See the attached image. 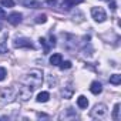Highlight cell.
Returning <instances> with one entry per match:
<instances>
[{
  "label": "cell",
  "instance_id": "6da1fadb",
  "mask_svg": "<svg viewBox=\"0 0 121 121\" xmlns=\"http://www.w3.org/2000/svg\"><path fill=\"white\" fill-rule=\"evenodd\" d=\"M43 83V71L39 70V69H34L31 70L27 76H26V80H24V86L29 87L31 91L37 90Z\"/></svg>",
  "mask_w": 121,
  "mask_h": 121
},
{
  "label": "cell",
  "instance_id": "7a4b0ae2",
  "mask_svg": "<svg viewBox=\"0 0 121 121\" xmlns=\"http://www.w3.org/2000/svg\"><path fill=\"white\" fill-rule=\"evenodd\" d=\"M14 95H16V91L12 87L0 90V103H2V104H7V103H10L14 98Z\"/></svg>",
  "mask_w": 121,
  "mask_h": 121
},
{
  "label": "cell",
  "instance_id": "3957f363",
  "mask_svg": "<svg viewBox=\"0 0 121 121\" xmlns=\"http://www.w3.org/2000/svg\"><path fill=\"white\" fill-rule=\"evenodd\" d=\"M105 115H107V105H105V104H97V105H94V108L91 110V117H93V118L103 120Z\"/></svg>",
  "mask_w": 121,
  "mask_h": 121
},
{
  "label": "cell",
  "instance_id": "277c9868",
  "mask_svg": "<svg viewBox=\"0 0 121 121\" xmlns=\"http://www.w3.org/2000/svg\"><path fill=\"white\" fill-rule=\"evenodd\" d=\"M13 47H16V48H23V47H26V48H34L31 40L27 39V37H17V39H14Z\"/></svg>",
  "mask_w": 121,
  "mask_h": 121
},
{
  "label": "cell",
  "instance_id": "5b68a950",
  "mask_svg": "<svg viewBox=\"0 0 121 121\" xmlns=\"http://www.w3.org/2000/svg\"><path fill=\"white\" fill-rule=\"evenodd\" d=\"M91 16H93V19H94L97 23H103V22L107 19L105 10H104L103 7H93V9H91Z\"/></svg>",
  "mask_w": 121,
  "mask_h": 121
},
{
  "label": "cell",
  "instance_id": "8992f818",
  "mask_svg": "<svg viewBox=\"0 0 121 121\" xmlns=\"http://www.w3.org/2000/svg\"><path fill=\"white\" fill-rule=\"evenodd\" d=\"M31 94H33V91L29 88V87H26V86H23L22 88H20V91H19V100L20 101H29L30 100V97H31Z\"/></svg>",
  "mask_w": 121,
  "mask_h": 121
},
{
  "label": "cell",
  "instance_id": "52a82bcc",
  "mask_svg": "<svg viewBox=\"0 0 121 121\" xmlns=\"http://www.w3.org/2000/svg\"><path fill=\"white\" fill-rule=\"evenodd\" d=\"M19 3L23 7H27V9H39V7H41V3L37 2V0H19Z\"/></svg>",
  "mask_w": 121,
  "mask_h": 121
},
{
  "label": "cell",
  "instance_id": "ba28073f",
  "mask_svg": "<svg viewBox=\"0 0 121 121\" xmlns=\"http://www.w3.org/2000/svg\"><path fill=\"white\" fill-rule=\"evenodd\" d=\"M22 19H23V14H22V13H19V12H14V13L9 14L7 22H9L10 24H13V26H17V24L22 22Z\"/></svg>",
  "mask_w": 121,
  "mask_h": 121
},
{
  "label": "cell",
  "instance_id": "9c48e42d",
  "mask_svg": "<svg viewBox=\"0 0 121 121\" xmlns=\"http://www.w3.org/2000/svg\"><path fill=\"white\" fill-rule=\"evenodd\" d=\"M73 93H74L73 83H70V81H69V83L66 84V87L61 90V95H63L64 98H67V100H69V98H71V97H73Z\"/></svg>",
  "mask_w": 121,
  "mask_h": 121
},
{
  "label": "cell",
  "instance_id": "30bf717a",
  "mask_svg": "<svg viewBox=\"0 0 121 121\" xmlns=\"http://www.w3.org/2000/svg\"><path fill=\"white\" fill-rule=\"evenodd\" d=\"M90 91H91L93 94L98 95V94L103 91V86H101V83H100V81H93L91 86H90Z\"/></svg>",
  "mask_w": 121,
  "mask_h": 121
},
{
  "label": "cell",
  "instance_id": "8fae6325",
  "mask_svg": "<svg viewBox=\"0 0 121 121\" xmlns=\"http://www.w3.org/2000/svg\"><path fill=\"white\" fill-rule=\"evenodd\" d=\"M83 2H84V0H63V7H64L66 10H69V9L77 6V4H80V3H83Z\"/></svg>",
  "mask_w": 121,
  "mask_h": 121
},
{
  "label": "cell",
  "instance_id": "7c38bea8",
  "mask_svg": "<svg viewBox=\"0 0 121 121\" xmlns=\"http://www.w3.org/2000/svg\"><path fill=\"white\" fill-rule=\"evenodd\" d=\"M61 61H63V57H61L60 53H56V54H53L50 57V64H53V66H60Z\"/></svg>",
  "mask_w": 121,
  "mask_h": 121
},
{
  "label": "cell",
  "instance_id": "4fadbf2b",
  "mask_svg": "<svg viewBox=\"0 0 121 121\" xmlns=\"http://www.w3.org/2000/svg\"><path fill=\"white\" fill-rule=\"evenodd\" d=\"M48 98H50V94H48L47 91H41V93L37 94V98H36V100H37L39 103H47Z\"/></svg>",
  "mask_w": 121,
  "mask_h": 121
},
{
  "label": "cell",
  "instance_id": "5bb4252c",
  "mask_svg": "<svg viewBox=\"0 0 121 121\" xmlns=\"http://www.w3.org/2000/svg\"><path fill=\"white\" fill-rule=\"evenodd\" d=\"M77 105H78L80 108H87V107H88V100H87V97L80 95V97L77 98Z\"/></svg>",
  "mask_w": 121,
  "mask_h": 121
},
{
  "label": "cell",
  "instance_id": "9a60e30c",
  "mask_svg": "<svg viewBox=\"0 0 121 121\" xmlns=\"http://www.w3.org/2000/svg\"><path fill=\"white\" fill-rule=\"evenodd\" d=\"M110 83L114 84V86H118V84L121 83V76H120V74H112V76H110Z\"/></svg>",
  "mask_w": 121,
  "mask_h": 121
},
{
  "label": "cell",
  "instance_id": "2e32d148",
  "mask_svg": "<svg viewBox=\"0 0 121 121\" xmlns=\"http://www.w3.org/2000/svg\"><path fill=\"white\" fill-rule=\"evenodd\" d=\"M112 120H114V121H118V120H120V104H118V103L114 105V110H112Z\"/></svg>",
  "mask_w": 121,
  "mask_h": 121
},
{
  "label": "cell",
  "instance_id": "e0dca14e",
  "mask_svg": "<svg viewBox=\"0 0 121 121\" xmlns=\"http://www.w3.org/2000/svg\"><path fill=\"white\" fill-rule=\"evenodd\" d=\"M40 44L44 47V54H48V51H50V47H51V46H48V44H47V40L41 37V39H40Z\"/></svg>",
  "mask_w": 121,
  "mask_h": 121
},
{
  "label": "cell",
  "instance_id": "ac0fdd59",
  "mask_svg": "<svg viewBox=\"0 0 121 121\" xmlns=\"http://www.w3.org/2000/svg\"><path fill=\"white\" fill-rule=\"evenodd\" d=\"M46 22H47V16H46V14H39V16H36V23H37V24L46 23Z\"/></svg>",
  "mask_w": 121,
  "mask_h": 121
},
{
  "label": "cell",
  "instance_id": "d6986e66",
  "mask_svg": "<svg viewBox=\"0 0 121 121\" xmlns=\"http://www.w3.org/2000/svg\"><path fill=\"white\" fill-rule=\"evenodd\" d=\"M56 84H57V77H56L54 74H48V86L53 87V86H56Z\"/></svg>",
  "mask_w": 121,
  "mask_h": 121
},
{
  "label": "cell",
  "instance_id": "ffe728a7",
  "mask_svg": "<svg viewBox=\"0 0 121 121\" xmlns=\"http://www.w3.org/2000/svg\"><path fill=\"white\" fill-rule=\"evenodd\" d=\"M2 6H4V7H13L14 6V2L13 0H2Z\"/></svg>",
  "mask_w": 121,
  "mask_h": 121
},
{
  "label": "cell",
  "instance_id": "44dd1931",
  "mask_svg": "<svg viewBox=\"0 0 121 121\" xmlns=\"http://www.w3.org/2000/svg\"><path fill=\"white\" fill-rule=\"evenodd\" d=\"M71 67V61H61V63H60V69H61V70H67V69H70Z\"/></svg>",
  "mask_w": 121,
  "mask_h": 121
},
{
  "label": "cell",
  "instance_id": "7402d4cb",
  "mask_svg": "<svg viewBox=\"0 0 121 121\" xmlns=\"http://www.w3.org/2000/svg\"><path fill=\"white\" fill-rule=\"evenodd\" d=\"M6 76H7L6 69H4V67H0V81H3V80L6 78Z\"/></svg>",
  "mask_w": 121,
  "mask_h": 121
},
{
  "label": "cell",
  "instance_id": "603a6c76",
  "mask_svg": "<svg viewBox=\"0 0 121 121\" xmlns=\"http://www.w3.org/2000/svg\"><path fill=\"white\" fill-rule=\"evenodd\" d=\"M46 4L53 7V6H56V4H57V0H46Z\"/></svg>",
  "mask_w": 121,
  "mask_h": 121
},
{
  "label": "cell",
  "instance_id": "cb8c5ba5",
  "mask_svg": "<svg viewBox=\"0 0 121 121\" xmlns=\"http://www.w3.org/2000/svg\"><path fill=\"white\" fill-rule=\"evenodd\" d=\"M50 46H51V47L56 46V37H54V36H50Z\"/></svg>",
  "mask_w": 121,
  "mask_h": 121
},
{
  "label": "cell",
  "instance_id": "d4e9b609",
  "mask_svg": "<svg viewBox=\"0 0 121 121\" xmlns=\"http://www.w3.org/2000/svg\"><path fill=\"white\" fill-rule=\"evenodd\" d=\"M2 19H6V13H4V10L2 7H0V20Z\"/></svg>",
  "mask_w": 121,
  "mask_h": 121
},
{
  "label": "cell",
  "instance_id": "484cf974",
  "mask_svg": "<svg viewBox=\"0 0 121 121\" xmlns=\"http://www.w3.org/2000/svg\"><path fill=\"white\" fill-rule=\"evenodd\" d=\"M37 117H39V118H47L48 115H47V114H44V112H39V114H37Z\"/></svg>",
  "mask_w": 121,
  "mask_h": 121
},
{
  "label": "cell",
  "instance_id": "4316f807",
  "mask_svg": "<svg viewBox=\"0 0 121 121\" xmlns=\"http://www.w3.org/2000/svg\"><path fill=\"white\" fill-rule=\"evenodd\" d=\"M110 7H111L112 10H114V9H117V7H115V2H110Z\"/></svg>",
  "mask_w": 121,
  "mask_h": 121
}]
</instances>
